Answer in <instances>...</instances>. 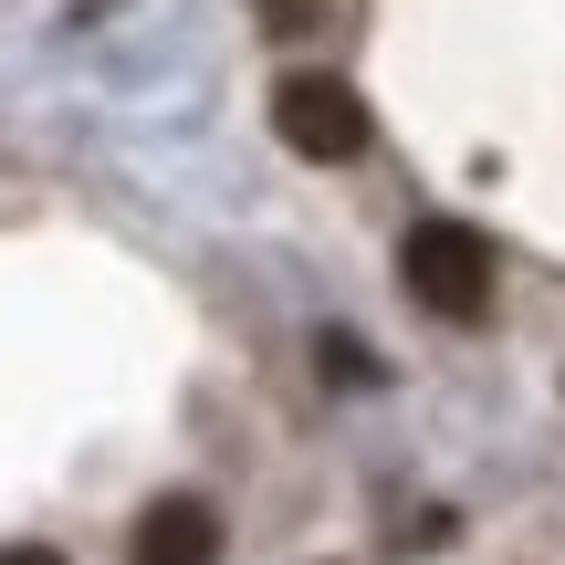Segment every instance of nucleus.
Returning a JSON list of instances; mask_svg holds the SVG:
<instances>
[{
	"mask_svg": "<svg viewBox=\"0 0 565 565\" xmlns=\"http://www.w3.org/2000/svg\"><path fill=\"white\" fill-rule=\"evenodd\" d=\"M273 137L315 168H345V158H366V95L345 74H282L273 84Z\"/></svg>",
	"mask_w": 565,
	"mask_h": 565,
	"instance_id": "2",
	"label": "nucleus"
},
{
	"mask_svg": "<svg viewBox=\"0 0 565 565\" xmlns=\"http://www.w3.org/2000/svg\"><path fill=\"white\" fill-rule=\"evenodd\" d=\"M0 565H63L53 545H0Z\"/></svg>",
	"mask_w": 565,
	"mask_h": 565,
	"instance_id": "5",
	"label": "nucleus"
},
{
	"mask_svg": "<svg viewBox=\"0 0 565 565\" xmlns=\"http://www.w3.org/2000/svg\"><path fill=\"white\" fill-rule=\"evenodd\" d=\"M252 11H263L273 42H294V32H315V21H324V0H252Z\"/></svg>",
	"mask_w": 565,
	"mask_h": 565,
	"instance_id": "4",
	"label": "nucleus"
},
{
	"mask_svg": "<svg viewBox=\"0 0 565 565\" xmlns=\"http://www.w3.org/2000/svg\"><path fill=\"white\" fill-rule=\"evenodd\" d=\"M398 282H408V303H429L440 324H471L492 303V242L461 231V221H419L398 242Z\"/></svg>",
	"mask_w": 565,
	"mask_h": 565,
	"instance_id": "1",
	"label": "nucleus"
},
{
	"mask_svg": "<svg viewBox=\"0 0 565 565\" xmlns=\"http://www.w3.org/2000/svg\"><path fill=\"white\" fill-rule=\"evenodd\" d=\"M137 565H221V513L200 492H158L137 513Z\"/></svg>",
	"mask_w": 565,
	"mask_h": 565,
	"instance_id": "3",
	"label": "nucleus"
}]
</instances>
